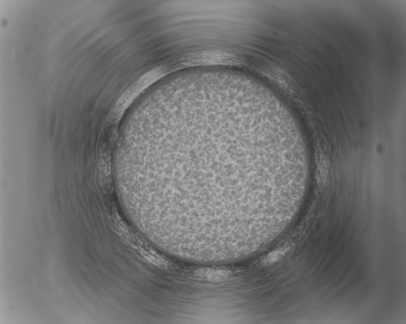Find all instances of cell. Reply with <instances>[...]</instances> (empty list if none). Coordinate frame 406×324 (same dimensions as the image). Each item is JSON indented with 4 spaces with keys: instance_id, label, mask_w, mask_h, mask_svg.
I'll list each match as a JSON object with an SVG mask.
<instances>
[{
    "instance_id": "obj_1",
    "label": "cell",
    "mask_w": 406,
    "mask_h": 324,
    "mask_svg": "<svg viewBox=\"0 0 406 324\" xmlns=\"http://www.w3.org/2000/svg\"><path fill=\"white\" fill-rule=\"evenodd\" d=\"M290 248V247L288 245L278 248V249L275 250L265 256L261 260L260 264L263 266H268L274 264L282 260L288 253Z\"/></svg>"
}]
</instances>
